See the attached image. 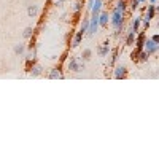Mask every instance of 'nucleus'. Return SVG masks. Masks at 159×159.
<instances>
[{
  "label": "nucleus",
  "instance_id": "nucleus-1",
  "mask_svg": "<svg viewBox=\"0 0 159 159\" xmlns=\"http://www.w3.org/2000/svg\"><path fill=\"white\" fill-rule=\"evenodd\" d=\"M126 21V13H123V11H118V10H111V13H110V25L113 29H118V27H121L123 24H126L124 22Z\"/></svg>",
  "mask_w": 159,
  "mask_h": 159
},
{
  "label": "nucleus",
  "instance_id": "nucleus-2",
  "mask_svg": "<svg viewBox=\"0 0 159 159\" xmlns=\"http://www.w3.org/2000/svg\"><path fill=\"white\" fill-rule=\"evenodd\" d=\"M67 70L72 72V73H81L86 70V65H84V61H81L80 57H70L67 61Z\"/></svg>",
  "mask_w": 159,
  "mask_h": 159
},
{
  "label": "nucleus",
  "instance_id": "nucleus-3",
  "mask_svg": "<svg viewBox=\"0 0 159 159\" xmlns=\"http://www.w3.org/2000/svg\"><path fill=\"white\" fill-rule=\"evenodd\" d=\"M159 13V7L156 5V3H148V7H147V10L143 11V15H142V19H145V21H153L154 18H156V15Z\"/></svg>",
  "mask_w": 159,
  "mask_h": 159
},
{
  "label": "nucleus",
  "instance_id": "nucleus-4",
  "mask_svg": "<svg viewBox=\"0 0 159 159\" xmlns=\"http://www.w3.org/2000/svg\"><path fill=\"white\" fill-rule=\"evenodd\" d=\"M129 76V69L123 64H116L113 67V78L115 80H126Z\"/></svg>",
  "mask_w": 159,
  "mask_h": 159
},
{
  "label": "nucleus",
  "instance_id": "nucleus-5",
  "mask_svg": "<svg viewBox=\"0 0 159 159\" xmlns=\"http://www.w3.org/2000/svg\"><path fill=\"white\" fill-rule=\"evenodd\" d=\"M83 7H84V0H76L72 7V16H73V22H80L81 19V13H83Z\"/></svg>",
  "mask_w": 159,
  "mask_h": 159
},
{
  "label": "nucleus",
  "instance_id": "nucleus-6",
  "mask_svg": "<svg viewBox=\"0 0 159 159\" xmlns=\"http://www.w3.org/2000/svg\"><path fill=\"white\" fill-rule=\"evenodd\" d=\"M143 49L147 51L150 56H154V54H157V52H159V45L154 43L151 38L147 37V40H145V45H143Z\"/></svg>",
  "mask_w": 159,
  "mask_h": 159
},
{
  "label": "nucleus",
  "instance_id": "nucleus-7",
  "mask_svg": "<svg viewBox=\"0 0 159 159\" xmlns=\"http://www.w3.org/2000/svg\"><path fill=\"white\" fill-rule=\"evenodd\" d=\"M64 65L62 64H57L56 67H52L49 72H48V78L49 80H62L65 75H64Z\"/></svg>",
  "mask_w": 159,
  "mask_h": 159
},
{
  "label": "nucleus",
  "instance_id": "nucleus-8",
  "mask_svg": "<svg viewBox=\"0 0 159 159\" xmlns=\"http://www.w3.org/2000/svg\"><path fill=\"white\" fill-rule=\"evenodd\" d=\"M108 24H110V13L102 10L99 13V27L102 29H108Z\"/></svg>",
  "mask_w": 159,
  "mask_h": 159
},
{
  "label": "nucleus",
  "instance_id": "nucleus-9",
  "mask_svg": "<svg viewBox=\"0 0 159 159\" xmlns=\"http://www.w3.org/2000/svg\"><path fill=\"white\" fill-rule=\"evenodd\" d=\"M110 51H111V46H110V42H108V40H105L102 45L97 46V54H99L100 57H107V56L110 54Z\"/></svg>",
  "mask_w": 159,
  "mask_h": 159
},
{
  "label": "nucleus",
  "instance_id": "nucleus-10",
  "mask_svg": "<svg viewBox=\"0 0 159 159\" xmlns=\"http://www.w3.org/2000/svg\"><path fill=\"white\" fill-rule=\"evenodd\" d=\"M145 40H147V30H139V32L135 34V42H134L135 48H139V49H143Z\"/></svg>",
  "mask_w": 159,
  "mask_h": 159
},
{
  "label": "nucleus",
  "instance_id": "nucleus-11",
  "mask_svg": "<svg viewBox=\"0 0 159 159\" xmlns=\"http://www.w3.org/2000/svg\"><path fill=\"white\" fill-rule=\"evenodd\" d=\"M83 37H84V34H83L81 30H76V32L73 34L72 40H70V46H72V48H78L80 45H81V42H83Z\"/></svg>",
  "mask_w": 159,
  "mask_h": 159
},
{
  "label": "nucleus",
  "instance_id": "nucleus-12",
  "mask_svg": "<svg viewBox=\"0 0 159 159\" xmlns=\"http://www.w3.org/2000/svg\"><path fill=\"white\" fill-rule=\"evenodd\" d=\"M140 29H142V15H139V16H134V18H132V22H130V27H129V30H132L134 34H137Z\"/></svg>",
  "mask_w": 159,
  "mask_h": 159
},
{
  "label": "nucleus",
  "instance_id": "nucleus-13",
  "mask_svg": "<svg viewBox=\"0 0 159 159\" xmlns=\"http://www.w3.org/2000/svg\"><path fill=\"white\" fill-rule=\"evenodd\" d=\"M43 65H40V64H35V65H32V69L29 70V75H30V78H38V76H42L43 75Z\"/></svg>",
  "mask_w": 159,
  "mask_h": 159
},
{
  "label": "nucleus",
  "instance_id": "nucleus-14",
  "mask_svg": "<svg viewBox=\"0 0 159 159\" xmlns=\"http://www.w3.org/2000/svg\"><path fill=\"white\" fill-rule=\"evenodd\" d=\"M110 54H111V57H110V61H108V65H110V67H115V65L118 64V61H119V48H118V46L113 48V49L110 51Z\"/></svg>",
  "mask_w": 159,
  "mask_h": 159
},
{
  "label": "nucleus",
  "instance_id": "nucleus-15",
  "mask_svg": "<svg viewBox=\"0 0 159 159\" xmlns=\"http://www.w3.org/2000/svg\"><path fill=\"white\" fill-rule=\"evenodd\" d=\"M113 8L118 11L127 13V0H115L113 2Z\"/></svg>",
  "mask_w": 159,
  "mask_h": 159
},
{
  "label": "nucleus",
  "instance_id": "nucleus-16",
  "mask_svg": "<svg viewBox=\"0 0 159 159\" xmlns=\"http://www.w3.org/2000/svg\"><path fill=\"white\" fill-rule=\"evenodd\" d=\"M134 42H135V34L132 32V30H127V32H126L124 45H126V46H134Z\"/></svg>",
  "mask_w": 159,
  "mask_h": 159
},
{
  "label": "nucleus",
  "instance_id": "nucleus-17",
  "mask_svg": "<svg viewBox=\"0 0 159 159\" xmlns=\"http://www.w3.org/2000/svg\"><path fill=\"white\" fill-rule=\"evenodd\" d=\"M38 13H40V7H38V5H35V3L27 5V15H29L30 18H35Z\"/></svg>",
  "mask_w": 159,
  "mask_h": 159
},
{
  "label": "nucleus",
  "instance_id": "nucleus-18",
  "mask_svg": "<svg viewBox=\"0 0 159 159\" xmlns=\"http://www.w3.org/2000/svg\"><path fill=\"white\" fill-rule=\"evenodd\" d=\"M13 52H15L16 56H22L25 52V43H18L15 45V48H13Z\"/></svg>",
  "mask_w": 159,
  "mask_h": 159
},
{
  "label": "nucleus",
  "instance_id": "nucleus-19",
  "mask_svg": "<svg viewBox=\"0 0 159 159\" xmlns=\"http://www.w3.org/2000/svg\"><path fill=\"white\" fill-rule=\"evenodd\" d=\"M80 59H81V61H84V62L91 61V59H92V49H91V48H86V49H83V52H81V56H80Z\"/></svg>",
  "mask_w": 159,
  "mask_h": 159
},
{
  "label": "nucleus",
  "instance_id": "nucleus-20",
  "mask_svg": "<svg viewBox=\"0 0 159 159\" xmlns=\"http://www.w3.org/2000/svg\"><path fill=\"white\" fill-rule=\"evenodd\" d=\"M151 56L148 54L145 49H142L140 52H139V57H137V62H140V64H145V62H148V59H150Z\"/></svg>",
  "mask_w": 159,
  "mask_h": 159
},
{
  "label": "nucleus",
  "instance_id": "nucleus-21",
  "mask_svg": "<svg viewBox=\"0 0 159 159\" xmlns=\"http://www.w3.org/2000/svg\"><path fill=\"white\" fill-rule=\"evenodd\" d=\"M34 35H35V29L32 27V25H27V27L22 30V37H24L25 40H29V38L34 37Z\"/></svg>",
  "mask_w": 159,
  "mask_h": 159
},
{
  "label": "nucleus",
  "instance_id": "nucleus-22",
  "mask_svg": "<svg viewBox=\"0 0 159 159\" xmlns=\"http://www.w3.org/2000/svg\"><path fill=\"white\" fill-rule=\"evenodd\" d=\"M88 27H89V16L83 18V21L80 22V29H78V30H81V32L86 35V32H88Z\"/></svg>",
  "mask_w": 159,
  "mask_h": 159
},
{
  "label": "nucleus",
  "instance_id": "nucleus-23",
  "mask_svg": "<svg viewBox=\"0 0 159 159\" xmlns=\"http://www.w3.org/2000/svg\"><path fill=\"white\" fill-rule=\"evenodd\" d=\"M65 2H67V0H48V5H52L54 8H64Z\"/></svg>",
  "mask_w": 159,
  "mask_h": 159
},
{
  "label": "nucleus",
  "instance_id": "nucleus-24",
  "mask_svg": "<svg viewBox=\"0 0 159 159\" xmlns=\"http://www.w3.org/2000/svg\"><path fill=\"white\" fill-rule=\"evenodd\" d=\"M140 51H142V49L135 48L134 51L130 52V56H129V57H130V61H132V62H137V57H139V52H140Z\"/></svg>",
  "mask_w": 159,
  "mask_h": 159
},
{
  "label": "nucleus",
  "instance_id": "nucleus-25",
  "mask_svg": "<svg viewBox=\"0 0 159 159\" xmlns=\"http://www.w3.org/2000/svg\"><path fill=\"white\" fill-rule=\"evenodd\" d=\"M142 29H143V30H148V29H150V21L142 19Z\"/></svg>",
  "mask_w": 159,
  "mask_h": 159
},
{
  "label": "nucleus",
  "instance_id": "nucleus-26",
  "mask_svg": "<svg viewBox=\"0 0 159 159\" xmlns=\"http://www.w3.org/2000/svg\"><path fill=\"white\" fill-rule=\"evenodd\" d=\"M67 59H69V52H64V54L59 57V64H64V62L67 61Z\"/></svg>",
  "mask_w": 159,
  "mask_h": 159
},
{
  "label": "nucleus",
  "instance_id": "nucleus-27",
  "mask_svg": "<svg viewBox=\"0 0 159 159\" xmlns=\"http://www.w3.org/2000/svg\"><path fill=\"white\" fill-rule=\"evenodd\" d=\"M150 38L153 40V42H154V43H157V45H159V35H157V34H154V35H151Z\"/></svg>",
  "mask_w": 159,
  "mask_h": 159
},
{
  "label": "nucleus",
  "instance_id": "nucleus-28",
  "mask_svg": "<svg viewBox=\"0 0 159 159\" xmlns=\"http://www.w3.org/2000/svg\"><path fill=\"white\" fill-rule=\"evenodd\" d=\"M69 18H70L69 13H64V15H62V21H65V22H69V21H70Z\"/></svg>",
  "mask_w": 159,
  "mask_h": 159
},
{
  "label": "nucleus",
  "instance_id": "nucleus-29",
  "mask_svg": "<svg viewBox=\"0 0 159 159\" xmlns=\"http://www.w3.org/2000/svg\"><path fill=\"white\" fill-rule=\"evenodd\" d=\"M148 3H157V0H147Z\"/></svg>",
  "mask_w": 159,
  "mask_h": 159
},
{
  "label": "nucleus",
  "instance_id": "nucleus-30",
  "mask_svg": "<svg viewBox=\"0 0 159 159\" xmlns=\"http://www.w3.org/2000/svg\"><path fill=\"white\" fill-rule=\"evenodd\" d=\"M139 3H140V5H143V3H147V0H139Z\"/></svg>",
  "mask_w": 159,
  "mask_h": 159
},
{
  "label": "nucleus",
  "instance_id": "nucleus-31",
  "mask_svg": "<svg viewBox=\"0 0 159 159\" xmlns=\"http://www.w3.org/2000/svg\"><path fill=\"white\" fill-rule=\"evenodd\" d=\"M105 2H107V3H113V2H115V0H105Z\"/></svg>",
  "mask_w": 159,
  "mask_h": 159
},
{
  "label": "nucleus",
  "instance_id": "nucleus-32",
  "mask_svg": "<svg viewBox=\"0 0 159 159\" xmlns=\"http://www.w3.org/2000/svg\"><path fill=\"white\" fill-rule=\"evenodd\" d=\"M127 2H129V0H127Z\"/></svg>",
  "mask_w": 159,
  "mask_h": 159
}]
</instances>
